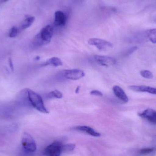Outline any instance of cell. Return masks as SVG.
<instances>
[{"label":"cell","mask_w":156,"mask_h":156,"mask_svg":"<svg viewBox=\"0 0 156 156\" xmlns=\"http://www.w3.org/2000/svg\"><path fill=\"white\" fill-rule=\"evenodd\" d=\"M53 35V28L50 25H48L41 29L39 34L34 38L35 46L47 45L50 43Z\"/></svg>","instance_id":"1"},{"label":"cell","mask_w":156,"mask_h":156,"mask_svg":"<svg viewBox=\"0 0 156 156\" xmlns=\"http://www.w3.org/2000/svg\"><path fill=\"white\" fill-rule=\"evenodd\" d=\"M27 93L28 100L34 108L40 112L49 113V112L44 106L43 99L40 95L30 89H27Z\"/></svg>","instance_id":"2"},{"label":"cell","mask_w":156,"mask_h":156,"mask_svg":"<svg viewBox=\"0 0 156 156\" xmlns=\"http://www.w3.org/2000/svg\"><path fill=\"white\" fill-rule=\"evenodd\" d=\"M22 143L24 149L29 153H34L37 149L36 144L31 135L24 133L22 135Z\"/></svg>","instance_id":"3"},{"label":"cell","mask_w":156,"mask_h":156,"mask_svg":"<svg viewBox=\"0 0 156 156\" xmlns=\"http://www.w3.org/2000/svg\"><path fill=\"white\" fill-rule=\"evenodd\" d=\"M63 145L60 142H55L45 148L44 154L45 156H60L62 152Z\"/></svg>","instance_id":"4"},{"label":"cell","mask_w":156,"mask_h":156,"mask_svg":"<svg viewBox=\"0 0 156 156\" xmlns=\"http://www.w3.org/2000/svg\"><path fill=\"white\" fill-rule=\"evenodd\" d=\"M88 44L94 46L99 50H104L109 48H112L113 44L109 41L98 38H92L88 40Z\"/></svg>","instance_id":"5"},{"label":"cell","mask_w":156,"mask_h":156,"mask_svg":"<svg viewBox=\"0 0 156 156\" xmlns=\"http://www.w3.org/2000/svg\"><path fill=\"white\" fill-rule=\"evenodd\" d=\"M63 76L69 80H76L83 77L85 76V73L80 69H67L63 71Z\"/></svg>","instance_id":"6"},{"label":"cell","mask_w":156,"mask_h":156,"mask_svg":"<svg viewBox=\"0 0 156 156\" xmlns=\"http://www.w3.org/2000/svg\"><path fill=\"white\" fill-rule=\"evenodd\" d=\"M94 58L96 62L100 66H111L115 65L116 63V60L111 57L95 55Z\"/></svg>","instance_id":"7"},{"label":"cell","mask_w":156,"mask_h":156,"mask_svg":"<svg viewBox=\"0 0 156 156\" xmlns=\"http://www.w3.org/2000/svg\"><path fill=\"white\" fill-rule=\"evenodd\" d=\"M140 117L146 119L151 123L156 124V111L154 109H147L138 114Z\"/></svg>","instance_id":"8"},{"label":"cell","mask_w":156,"mask_h":156,"mask_svg":"<svg viewBox=\"0 0 156 156\" xmlns=\"http://www.w3.org/2000/svg\"><path fill=\"white\" fill-rule=\"evenodd\" d=\"M129 88L134 91L147 92L156 95V88L154 87L144 85H132L129 86Z\"/></svg>","instance_id":"9"},{"label":"cell","mask_w":156,"mask_h":156,"mask_svg":"<svg viewBox=\"0 0 156 156\" xmlns=\"http://www.w3.org/2000/svg\"><path fill=\"white\" fill-rule=\"evenodd\" d=\"M55 24L57 27L63 26L67 22L66 16L62 11H58L55 12Z\"/></svg>","instance_id":"10"},{"label":"cell","mask_w":156,"mask_h":156,"mask_svg":"<svg viewBox=\"0 0 156 156\" xmlns=\"http://www.w3.org/2000/svg\"><path fill=\"white\" fill-rule=\"evenodd\" d=\"M113 91L115 95L124 103H127L129 101V98L125 92L124 90L118 85H115L113 87Z\"/></svg>","instance_id":"11"},{"label":"cell","mask_w":156,"mask_h":156,"mask_svg":"<svg viewBox=\"0 0 156 156\" xmlns=\"http://www.w3.org/2000/svg\"><path fill=\"white\" fill-rule=\"evenodd\" d=\"M75 129L76 130L81 131V132L86 133L92 136H95V137H99L101 136V134L96 132L95 130H94L93 128L90 126H78L76 127Z\"/></svg>","instance_id":"12"},{"label":"cell","mask_w":156,"mask_h":156,"mask_svg":"<svg viewBox=\"0 0 156 156\" xmlns=\"http://www.w3.org/2000/svg\"><path fill=\"white\" fill-rule=\"evenodd\" d=\"M63 65V63L60 58L57 57H53L48 59L44 64V66H53L57 67Z\"/></svg>","instance_id":"13"},{"label":"cell","mask_w":156,"mask_h":156,"mask_svg":"<svg viewBox=\"0 0 156 156\" xmlns=\"http://www.w3.org/2000/svg\"><path fill=\"white\" fill-rule=\"evenodd\" d=\"M35 21V17L34 16H28L22 22L21 25V28L22 30L27 29L30 27Z\"/></svg>","instance_id":"14"},{"label":"cell","mask_w":156,"mask_h":156,"mask_svg":"<svg viewBox=\"0 0 156 156\" xmlns=\"http://www.w3.org/2000/svg\"><path fill=\"white\" fill-rule=\"evenodd\" d=\"M146 34L147 38L152 43L156 44V28L147 30Z\"/></svg>","instance_id":"15"},{"label":"cell","mask_w":156,"mask_h":156,"mask_svg":"<svg viewBox=\"0 0 156 156\" xmlns=\"http://www.w3.org/2000/svg\"><path fill=\"white\" fill-rule=\"evenodd\" d=\"M48 97L50 98H55L57 99H61L63 97V94L59 91L55 90L49 93Z\"/></svg>","instance_id":"16"},{"label":"cell","mask_w":156,"mask_h":156,"mask_svg":"<svg viewBox=\"0 0 156 156\" xmlns=\"http://www.w3.org/2000/svg\"><path fill=\"white\" fill-rule=\"evenodd\" d=\"M76 147V145L74 144H68L63 145L62 146V152H70L73 151Z\"/></svg>","instance_id":"17"},{"label":"cell","mask_w":156,"mask_h":156,"mask_svg":"<svg viewBox=\"0 0 156 156\" xmlns=\"http://www.w3.org/2000/svg\"><path fill=\"white\" fill-rule=\"evenodd\" d=\"M155 150V148L154 147H148V148H142L140 150V154L145 155L153 153Z\"/></svg>","instance_id":"18"},{"label":"cell","mask_w":156,"mask_h":156,"mask_svg":"<svg viewBox=\"0 0 156 156\" xmlns=\"http://www.w3.org/2000/svg\"><path fill=\"white\" fill-rule=\"evenodd\" d=\"M140 74L142 77L146 79H150L153 78V73L149 70H142L140 72Z\"/></svg>","instance_id":"19"},{"label":"cell","mask_w":156,"mask_h":156,"mask_svg":"<svg viewBox=\"0 0 156 156\" xmlns=\"http://www.w3.org/2000/svg\"><path fill=\"white\" fill-rule=\"evenodd\" d=\"M18 34V29L16 27H13L11 28L9 33V37L11 38L16 37Z\"/></svg>","instance_id":"20"},{"label":"cell","mask_w":156,"mask_h":156,"mask_svg":"<svg viewBox=\"0 0 156 156\" xmlns=\"http://www.w3.org/2000/svg\"><path fill=\"white\" fill-rule=\"evenodd\" d=\"M90 94L91 95H94V96H102L103 95L101 92L97 90H93L91 91Z\"/></svg>","instance_id":"21"},{"label":"cell","mask_w":156,"mask_h":156,"mask_svg":"<svg viewBox=\"0 0 156 156\" xmlns=\"http://www.w3.org/2000/svg\"><path fill=\"white\" fill-rule=\"evenodd\" d=\"M137 48L136 47H134L132 48L129 49V51L127 52V54L129 55H131L132 53H133L134 51H135L137 49Z\"/></svg>","instance_id":"22"},{"label":"cell","mask_w":156,"mask_h":156,"mask_svg":"<svg viewBox=\"0 0 156 156\" xmlns=\"http://www.w3.org/2000/svg\"><path fill=\"white\" fill-rule=\"evenodd\" d=\"M9 66H10V69H11V70H12V71H13V65L12 61L11 58H10L9 59Z\"/></svg>","instance_id":"23"},{"label":"cell","mask_w":156,"mask_h":156,"mask_svg":"<svg viewBox=\"0 0 156 156\" xmlns=\"http://www.w3.org/2000/svg\"><path fill=\"white\" fill-rule=\"evenodd\" d=\"M80 86H77V87L76 89V93H78L79 92V91H80Z\"/></svg>","instance_id":"24"},{"label":"cell","mask_w":156,"mask_h":156,"mask_svg":"<svg viewBox=\"0 0 156 156\" xmlns=\"http://www.w3.org/2000/svg\"><path fill=\"white\" fill-rule=\"evenodd\" d=\"M40 58L39 57V56H37L35 58V59L37 60H39V59H40Z\"/></svg>","instance_id":"25"},{"label":"cell","mask_w":156,"mask_h":156,"mask_svg":"<svg viewBox=\"0 0 156 156\" xmlns=\"http://www.w3.org/2000/svg\"><path fill=\"white\" fill-rule=\"evenodd\" d=\"M9 1V0H2V2H7V1Z\"/></svg>","instance_id":"26"},{"label":"cell","mask_w":156,"mask_h":156,"mask_svg":"<svg viewBox=\"0 0 156 156\" xmlns=\"http://www.w3.org/2000/svg\"><path fill=\"white\" fill-rule=\"evenodd\" d=\"M154 23H155L156 24V17L154 18Z\"/></svg>","instance_id":"27"}]
</instances>
